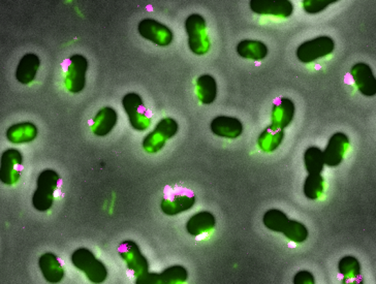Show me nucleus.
Here are the masks:
<instances>
[{
    "instance_id": "obj_1",
    "label": "nucleus",
    "mask_w": 376,
    "mask_h": 284,
    "mask_svg": "<svg viewBox=\"0 0 376 284\" xmlns=\"http://www.w3.org/2000/svg\"><path fill=\"white\" fill-rule=\"evenodd\" d=\"M60 176L53 169H45L37 180V190L33 197V205L40 212L51 209L54 202V194L58 188Z\"/></svg>"
},
{
    "instance_id": "obj_2",
    "label": "nucleus",
    "mask_w": 376,
    "mask_h": 284,
    "mask_svg": "<svg viewBox=\"0 0 376 284\" xmlns=\"http://www.w3.org/2000/svg\"><path fill=\"white\" fill-rule=\"evenodd\" d=\"M71 264L85 274L92 283H103L108 277V270L103 262L87 248L75 250L71 256Z\"/></svg>"
},
{
    "instance_id": "obj_3",
    "label": "nucleus",
    "mask_w": 376,
    "mask_h": 284,
    "mask_svg": "<svg viewBox=\"0 0 376 284\" xmlns=\"http://www.w3.org/2000/svg\"><path fill=\"white\" fill-rule=\"evenodd\" d=\"M185 31L190 51L198 56L207 54L210 50L211 44L204 17L198 14L188 16L185 20Z\"/></svg>"
},
{
    "instance_id": "obj_4",
    "label": "nucleus",
    "mask_w": 376,
    "mask_h": 284,
    "mask_svg": "<svg viewBox=\"0 0 376 284\" xmlns=\"http://www.w3.org/2000/svg\"><path fill=\"white\" fill-rule=\"evenodd\" d=\"M179 131V124L171 117L164 118L156 124L155 128L148 133L143 140V149L147 153H157L166 145L168 140L172 139Z\"/></svg>"
},
{
    "instance_id": "obj_5",
    "label": "nucleus",
    "mask_w": 376,
    "mask_h": 284,
    "mask_svg": "<svg viewBox=\"0 0 376 284\" xmlns=\"http://www.w3.org/2000/svg\"><path fill=\"white\" fill-rule=\"evenodd\" d=\"M122 106L133 128L138 131H145L149 128L151 117L138 93L130 92L124 95Z\"/></svg>"
},
{
    "instance_id": "obj_6",
    "label": "nucleus",
    "mask_w": 376,
    "mask_h": 284,
    "mask_svg": "<svg viewBox=\"0 0 376 284\" xmlns=\"http://www.w3.org/2000/svg\"><path fill=\"white\" fill-rule=\"evenodd\" d=\"M334 49H335V42L333 40L327 35H323V37H316L300 44L296 55H297L298 60L301 62L311 63L329 56L333 53Z\"/></svg>"
},
{
    "instance_id": "obj_7",
    "label": "nucleus",
    "mask_w": 376,
    "mask_h": 284,
    "mask_svg": "<svg viewBox=\"0 0 376 284\" xmlns=\"http://www.w3.org/2000/svg\"><path fill=\"white\" fill-rule=\"evenodd\" d=\"M88 61L83 55L69 57L65 73V85L71 93H79L85 88Z\"/></svg>"
},
{
    "instance_id": "obj_8",
    "label": "nucleus",
    "mask_w": 376,
    "mask_h": 284,
    "mask_svg": "<svg viewBox=\"0 0 376 284\" xmlns=\"http://www.w3.org/2000/svg\"><path fill=\"white\" fill-rule=\"evenodd\" d=\"M118 253L126 262L128 270L134 273L137 278L149 272V262L142 254L140 247L134 241H123L118 246Z\"/></svg>"
},
{
    "instance_id": "obj_9",
    "label": "nucleus",
    "mask_w": 376,
    "mask_h": 284,
    "mask_svg": "<svg viewBox=\"0 0 376 284\" xmlns=\"http://www.w3.org/2000/svg\"><path fill=\"white\" fill-rule=\"evenodd\" d=\"M23 172V156L18 149L10 148L1 156L0 179L6 185H14L20 179Z\"/></svg>"
},
{
    "instance_id": "obj_10",
    "label": "nucleus",
    "mask_w": 376,
    "mask_h": 284,
    "mask_svg": "<svg viewBox=\"0 0 376 284\" xmlns=\"http://www.w3.org/2000/svg\"><path fill=\"white\" fill-rule=\"evenodd\" d=\"M138 31L142 37L160 47L170 46L174 40V33L168 26L151 18L143 19Z\"/></svg>"
},
{
    "instance_id": "obj_11",
    "label": "nucleus",
    "mask_w": 376,
    "mask_h": 284,
    "mask_svg": "<svg viewBox=\"0 0 376 284\" xmlns=\"http://www.w3.org/2000/svg\"><path fill=\"white\" fill-rule=\"evenodd\" d=\"M350 142L348 135L343 133H336L330 137L326 149L323 151L325 165L329 167H336L343 162Z\"/></svg>"
},
{
    "instance_id": "obj_12",
    "label": "nucleus",
    "mask_w": 376,
    "mask_h": 284,
    "mask_svg": "<svg viewBox=\"0 0 376 284\" xmlns=\"http://www.w3.org/2000/svg\"><path fill=\"white\" fill-rule=\"evenodd\" d=\"M249 6L255 14L278 19L289 18L293 12V6L289 0H251Z\"/></svg>"
},
{
    "instance_id": "obj_13",
    "label": "nucleus",
    "mask_w": 376,
    "mask_h": 284,
    "mask_svg": "<svg viewBox=\"0 0 376 284\" xmlns=\"http://www.w3.org/2000/svg\"><path fill=\"white\" fill-rule=\"evenodd\" d=\"M350 76L358 90L365 97H375L376 94V79L370 65L359 62L352 65Z\"/></svg>"
},
{
    "instance_id": "obj_14",
    "label": "nucleus",
    "mask_w": 376,
    "mask_h": 284,
    "mask_svg": "<svg viewBox=\"0 0 376 284\" xmlns=\"http://www.w3.org/2000/svg\"><path fill=\"white\" fill-rule=\"evenodd\" d=\"M210 129L217 137L234 140L242 135L243 124L238 118L219 116L211 122Z\"/></svg>"
},
{
    "instance_id": "obj_15",
    "label": "nucleus",
    "mask_w": 376,
    "mask_h": 284,
    "mask_svg": "<svg viewBox=\"0 0 376 284\" xmlns=\"http://www.w3.org/2000/svg\"><path fill=\"white\" fill-rule=\"evenodd\" d=\"M295 113V103L287 97H280L272 107L271 125L284 131L293 122Z\"/></svg>"
},
{
    "instance_id": "obj_16",
    "label": "nucleus",
    "mask_w": 376,
    "mask_h": 284,
    "mask_svg": "<svg viewBox=\"0 0 376 284\" xmlns=\"http://www.w3.org/2000/svg\"><path fill=\"white\" fill-rule=\"evenodd\" d=\"M196 203V197L192 194H179L166 197L160 203L162 213L168 216L178 215L191 209Z\"/></svg>"
},
{
    "instance_id": "obj_17",
    "label": "nucleus",
    "mask_w": 376,
    "mask_h": 284,
    "mask_svg": "<svg viewBox=\"0 0 376 284\" xmlns=\"http://www.w3.org/2000/svg\"><path fill=\"white\" fill-rule=\"evenodd\" d=\"M39 267L44 278L49 283H59L65 278V269L52 252L44 253L39 258Z\"/></svg>"
},
{
    "instance_id": "obj_18",
    "label": "nucleus",
    "mask_w": 376,
    "mask_h": 284,
    "mask_svg": "<svg viewBox=\"0 0 376 284\" xmlns=\"http://www.w3.org/2000/svg\"><path fill=\"white\" fill-rule=\"evenodd\" d=\"M118 122V114L115 109L105 107L94 116L92 122V131L96 137L109 135Z\"/></svg>"
},
{
    "instance_id": "obj_19",
    "label": "nucleus",
    "mask_w": 376,
    "mask_h": 284,
    "mask_svg": "<svg viewBox=\"0 0 376 284\" xmlns=\"http://www.w3.org/2000/svg\"><path fill=\"white\" fill-rule=\"evenodd\" d=\"M41 67V60L37 55L28 53L19 61L16 69L17 81L23 85L31 84L37 77V72Z\"/></svg>"
},
{
    "instance_id": "obj_20",
    "label": "nucleus",
    "mask_w": 376,
    "mask_h": 284,
    "mask_svg": "<svg viewBox=\"0 0 376 284\" xmlns=\"http://www.w3.org/2000/svg\"><path fill=\"white\" fill-rule=\"evenodd\" d=\"M37 127L31 122H22L8 127L6 133V139L10 143L27 144L35 141L37 137Z\"/></svg>"
},
{
    "instance_id": "obj_21",
    "label": "nucleus",
    "mask_w": 376,
    "mask_h": 284,
    "mask_svg": "<svg viewBox=\"0 0 376 284\" xmlns=\"http://www.w3.org/2000/svg\"><path fill=\"white\" fill-rule=\"evenodd\" d=\"M215 216L211 212L202 211L194 214L187 222V231L190 236L198 237L214 230Z\"/></svg>"
},
{
    "instance_id": "obj_22",
    "label": "nucleus",
    "mask_w": 376,
    "mask_h": 284,
    "mask_svg": "<svg viewBox=\"0 0 376 284\" xmlns=\"http://www.w3.org/2000/svg\"><path fill=\"white\" fill-rule=\"evenodd\" d=\"M283 139H284V131L277 128L273 125H269L259 135L257 145H259L261 151L270 153V152H274L280 148Z\"/></svg>"
},
{
    "instance_id": "obj_23",
    "label": "nucleus",
    "mask_w": 376,
    "mask_h": 284,
    "mask_svg": "<svg viewBox=\"0 0 376 284\" xmlns=\"http://www.w3.org/2000/svg\"><path fill=\"white\" fill-rule=\"evenodd\" d=\"M239 56L248 60L261 61L267 57L268 47L265 42L261 41H253V40H244L239 42L236 48Z\"/></svg>"
},
{
    "instance_id": "obj_24",
    "label": "nucleus",
    "mask_w": 376,
    "mask_h": 284,
    "mask_svg": "<svg viewBox=\"0 0 376 284\" xmlns=\"http://www.w3.org/2000/svg\"><path fill=\"white\" fill-rule=\"evenodd\" d=\"M196 95L203 105H211L217 97L216 80L211 75H202L196 83Z\"/></svg>"
},
{
    "instance_id": "obj_25",
    "label": "nucleus",
    "mask_w": 376,
    "mask_h": 284,
    "mask_svg": "<svg viewBox=\"0 0 376 284\" xmlns=\"http://www.w3.org/2000/svg\"><path fill=\"white\" fill-rule=\"evenodd\" d=\"M326 190V181L322 174L311 175L308 174L304 182L303 192L308 200L316 201L322 198Z\"/></svg>"
},
{
    "instance_id": "obj_26",
    "label": "nucleus",
    "mask_w": 376,
    "mask_h": 284,
    "mask_svg": "<svg viewBox=\"0 0 376 284\" xmlns=\"http://www.w3.org/2000/svg\"><path fill=\"white\" fill-rule=\"evenodd\" d=\"M338 272L343 277L344 281H356L361 275L360 262L358 258L352 256H343L338 262Z\"/></svg>"
},
{
    "instance_id": "obj_27",
    "label": "nucleus",
    "mask_w": 376,
    "mask_h": 284,
    "mask_svg": "<svg viewBox=\"0 0 376 284\" xmlns=\"http://www.w3.org/2000/svg\"><path fill=\"white\" fill-rule=\"evenodd\" d=\"M304 165L308 174L311 175L322 174L325 167L322 150L318 147L308 148L304 153Z\"/></svg>"
},
{
    "instance_id": "obj_28",
    "label": "nucleus",
    "mask_w": 376,
    "mask_h": 284,
    "mask_svg": "<svg viewBox=\"0 0 376 284\" xmlns=\"http://www.w3.org/2000/svg\"><path fill=\"white\" fill-rule=\"evenodd\" d=\"M282 234L291 242L301 244L307 240L309 233H308L307 228L301 222L289 219L283 228Z\"/></svg>"
},
{
    "instance_id": "obj_29",
    "label": "nucleus",
    "mask_w": 376,
    "mask_h": 284,
    "mask_svg": "<svg viewBox=\"0 0 376 284\" xmlns=\"http://www.w3.org/2000/svg\"><path fill=\"white\" fill-rule=\"evenodd\" d=\"M287 222H289V217L287 214L278 209L268 210L264 214V226L272 232L282 233Z\"/></svg>"
},
{
    "instance_id": "obj_30",
    "label": "nucleus",
    "mask_w": 376,
    "mask_h": 284,
    "mask_svg": "<svg viewBox=\"0 0 376 284\" xmlns=\"http://www.w3.org/2000/svg\"><path fill=\"white\" fill-rule=\"evenodd\" d=\"M160 276V283L178 284L185 283L188 281V271L183 266L169 267L162 271Z\"/></svg>"
},
{
    "instance_id": "obj_31",
    "label": "nucleus",
    "mask_w": 376,
    "mask_h": 284,
    "mask_svg": "<svg viewBox=\"0 0 376 284\" xmlns=\"http://www.w3.org/2000/svg\"><path fill=\"white\" fill-rule=\"evenodd\" d=\"M338 2V0H304L303 8L307 14H318L324 12L331 4Z\"/></svg>"
},
{
    "instance_id": "obj_32",
    "label": "nucleus",
    "mask_w": 376,
    "mask_h": 284,
    "mask_svg": "<svg viewBox=\"0 0 376 284\" xmlns=\"http://www.w3.org/2000/svg\"><path fill=\"white\" fill-rule=\"evenodd\" d=\"M293 283L314 284L316 283V279H314V274L309 271H300L293 277Z\"/></svg>"
}]
</instances>
